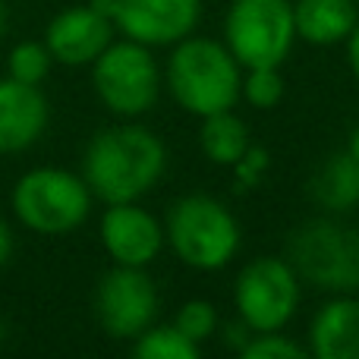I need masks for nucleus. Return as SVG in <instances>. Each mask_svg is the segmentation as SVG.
<instances>
[{
    "label": "nucleus",
    "instance_id": "nucleus-1",
    "mask_svg": "<svg viewBox=\"0 0 359 359\" xmlns=\"http://www.w3.org/2000/svg\"><path fill=\"white\" fill-rule=\"evenodd\" d=\"M168 168V149L151 130L136 123L95 133L82 158V180L104 205L139 202L155 189Z\"/></svg>",
    "mask_w": 359,
    "mask_h": 359
},
{
    "label": "nucleus",
    "instance_id": "nucleus-2",
    "mask_svg": "<svg viewBox=\"0 0 359 359\" xmlns=\"http://www.w3.org/2000/svg\"><path fill=\"white\" fill-rule=\"evenodd\" d=\"M174 101L192 117L233 111L243 88V67L227 44L211 38H183L174 44L164 69Z\"/></svg>",
    "mask_w": 359,
    "mask_h": 359
},
{
    "label": "nucleus",
    "instance_id": "nucleus-3",
    "mask_svg": "<svg viewBox=\"0 0 359 359\" xmlns=\"http://www.w3.org/2000/svg\"><path fill=\"white\" fill-rule=\"evenodd\" d=\"M164 240L183 265L196 271H221L240 252V224L224 202L192 192L170 205Z\"/></svg>",
    "mask_w": 359,
    "mask_h": 359
},
{
    "label": "nucleus",
    "instance_id": "nucleus-4",
    "mask_svg": "<svg viewBox=\"0 0 359 359\" xmlns=\"http://www.w3.org/2000/svg\"><path fill=\"white\" fill-rule=\"evenodd\" d=\"M92 189L82 177L63 168H35L13 186V215L41 236H63L82 227L92 211Z\"/></svg>",
    "mask_w": 359,
    "mask_h": 359
},
{
    "label": "nucleus",
    "instance_id": "nucleus-5",
    "mask_svg": "<svg viewBox=\"0 0 359 359\" xmlns=\"http://www.w3.org/2000/svg\"><path fill=\"white\" fill-rule=\"evenodd\" d=\"M287 262L299 280L318 290L353 293L359 290V230L328 217L306 221L287 243Z\"/></svg>",
    "mask_w": 359,
    "mask_h": 359
},
{
    "label": "nucleus",
    "instance_id": "nucleus-6",
    "mask_svg": "<svg viewBox=\"0 0 359 359\" xmlns=\"http://www.w3.org/2000/svg\"><path fill=\"white\" fill-rule=\"evenodd\" d=\"M297 41L290 0H230L224 44L243 69L284 67Z\"/></svg>",
    "mask_w": 359,
    "mask_h": 359
},
{
    "label": "nucleus",
    "instance_id": "nucleus-7",
    "mask_svg": "<svg viewBox=\"0 0 359 359\" xmlns=\"http://www.w3.org/2000/svg\"><path fill=\"white\" fill-rule=\"evenodd\" d=\"M92 82L101 104L117 117H142L161 92V69L151 48L139 41H111L92 63Z\"/></svg>",
    "mask_w": 359,
    "mask_h": 359
},
{
    "label": "nucleus",
    "instance_id": "nucleus-8",
    "mask_svg": "<svg viewBox=\"0 0 359 359\" xmlns=\"http://www.w3.org/2000/svg\"><path fill=\"white\" fill-rule=\"evenodd\" d=\"M299 274L280 255H262L243 265L233 284V306L252 334L280 331L299 309Z\"/></svg>",
    "mask_w": 359,
    "mask_h": 359
},
{
    "label": "nucleus",
    "instance_id": "nucleus-9",
    "mask_svg": "<svg viewBox=\"0 0 359 359\" xmlns=\"http://www.w3.org/2000/svg\"><path fill=\"white\" fill-rule=\"evenodd\" d=\"M158 316V290L145 268L114 265L95 290V318L104 334L136 341Z\"/></svg>",
    "mask_w": 359,
    "mask_h": 359
},
{
    "label": "nucleus",
    "instance_id": "nucleus-10",
    "mask_svg": "<svg viewBox=\"0 0 359 359\" xmlns=\"http://www.w3.org/2000/svg\"><path fill=\"white\" fill-rule=\"evenodd\" d=\"M202 0H117L114 25L145 48H170L196 32Z\"/></svg>",
    "mask_w": 359,
    "mask_h": 359
},
{
    "label": "nucleus",
    "instance_id": "nucleus-11",
    "mask_svg": "<svg viewBox=\"0 0 359 359\" xmlns=\"http://www.w3.org/2000/svg\"><path fill=\"white\" fill-rule=\"evenodd\" d=\"M101 246L114 259V265L145 268L158 259L164 246V227L151 211L139 208L136 202L107 205L101 215Z\"/></svg>",
    "mask_w": 359,
    "mask_h": 359
},
{
    "label": "nucleus",
    "instance_id": "nucleus-12",
    "mask_svg": "<svg viewBox=\"0 0 359 359\" xmlns=\"http://www.w3.org/2000/svg\"><path fill=\"white\" fill-rule=\"evenodd\" d=\"M114 32L117 25L88 4L69 6L48 22L44 44L50 57L63 67H86V63H95V57L114 41Z\"/></svg>",
    "mask_w": 359,
    "mask_h": 359
},
{
    "label": "nucleus",
    "instance_id": "nucleus-13",
    "mask_svg": "<svg viewBox=\"0 0 359 359\" xmlns=\"http://www.w3.org/2000/svg\"><path fill=\"white\" fill-rule=\"evenodd\" d=\"M50 107L41 86H25L16 79H0V155L25 151L48 130Z\"/></svg>",
    "mask_w": 359,
    "mask_h": 359
},
{
    "label": "nucleus",
    "instance_id": "nucleus-14",
    "mask_svg": "<svg viewBox=\"0 0 359 359\" xmlns=\"http://www.w3.org/2000/svg\"><path fill=\"white\" fill-rule=\"evenodd\" d=\"M309 353L318 359H359V299L334 293L309 322Z\"/></svg>",
    "mask_w": 359,
    "mask_h": 359
},
{
    "label": "nucleus",
    "instance_id": "nucleus-15",
    "mask_svg": "<svg viewBox=\"0 0 359 359\" xmlns=\"http://www.w3.org/2000/svg\"><path fill=\"white\" fill-rule=\"evenodd\" d=\"M297 38L316 48L344 44L359 22L356 0H297L293 4Z\"/></svg>",
    "mask_w": 359,
    "mask_h": 359
},
{
    "label": "nucleus",
    "instance_id": "nucleus-16",
    "mask_svg": "<svg viewBox=\"0 0 359 359\" xmlns=\"http://www.w3.org/2000/svg\"><path fill=\"white\" fill-rule=\"evenodd\" d=\"M309 192L325 211H350L359 205V161L350 151L328 155L309 180Z\"/></svg>",
    "mask_w": 359,
    "mask_h": 359
},
{
    "label": "nucleus",
    "instance_id": "nucleus-17",
    "mask_svg": "<svg viewBox=\"0 0 359 359\" xmlns=\"http://www.w3.org/2000/svg\"><path fill=\"white\" fill-rule=\"evenodd\" d=\"M198 145H202V155L217 168H236L246 158V151L252 149L249 126L233 111H217L211 117H202Z\"/></svg>",
    "mask_w": 359,
    "mask_h": 359
},
{
    "label": "nucleus",
    "instance_id": "nucleus-18",
    "mask_svg": "<svg viewBox=\"0 0 359 359\" xmlns=\"http://www.w3.org/2000/svg\"><path fill=\"white\" fill-rule=\"evenodd\" d=\"M133 353L139 359H198L202 347L183 334L174 322L170 325H149L133 341Z\"/></svg>",
    "mask_w": 359,
    "mask_h": 359
},
{
    "label": "nucleus",
    "instance_id": "nucleus-19",
    "mask_svg": "<svg viewBox=\"0 0 359 359\" xmlns=\"http://www.w3.org/2000/svg\"><path fill=\"white\" fill-rule=\"evenodd\" d=\"M287 95V82L280 76V67H255L243 69L240 98L249 101L255 111H274Z\"/></svg>",
    "mask_w": 359,
    "mask_h": 359
},
{
    "label": "nucleus",
    "instance_id": "nucleus-20",
    "mask_svg": "<svg viewBox=\"0 0 359 359\" xmlns=\"http://www.w3.org/2000/svg\"><path fill=\"white\" fill-rule=\"evenodd\" d=\"M50 57L48 44L41 41H22L10 50V60H6V69H10V79L25 82V86H41L50 73Z\"/></svg>",
    "mask_w": 359,
    "mask_h": 359
},
{
    "label": "nucleus",
    "instance_id": "nucleus-21",
    "mask_svg": "<svg viewBox=\"0 0 359 359\" xmlns=\"http://www.w3.org/2000/svg\"><path fill=\"white\" fill-rule=\"evenodd\" d=\"M174 325L189 337V341H196L198 347H202V344L211 341L217 331V312L208 299H186V303L177 309Z\"/></svg>",
    "mask_w": 359,
    "mask_h": 359
},
{
    "label": "nucleus",
    "instance_id": "nucleus-22",
    "mask_svg": "<svg viewBox=\"0 0 359 359\" xmlns=\"http://www.w3.org/2000/svg\"><path fill=\"white\" fill-rule=\"evenodd\" d=\"M240 353L246 359H306L309 350L299 347L290 337H284L280 331H262V334H249Z\"/></svg>",
    "mask_w": 359,
    "mask_h": 359
},
{
    "label": "nucleus",
    "instance_id": "nucleus-23",
    "mask_svg": "<svg viewBox=\"0 0 359 359\" xmlns=\"http://www.w3.org/2000/svg\"><path fill=\"white\" fill-rule=\"evenodd\" d=\"M344 44H347V63H350V69H353V76L359 82V22H356V29L350 32V38Z\"/></svg>",
    "mask_w": 359,
    "mask_h": 359
},
{
    "label": "nucleus",
    "instance_id": "nucleus-24",
    "mask_svg": "<svg viewBox=\"0 0 359 359\" xmlns=\"http://www.w3.org/2000/svg\"><path fill=\"white\" fill-rule=\"evenodd\" d=\"M10 255H13V233H10V227H6V221L0 217V265H6Z\"/></svg>",
    "mask_w": 359,
    "mask_h": 359
},
{
    "label": "nucleus",
    "instance_id": "nucleus-25",
    "mask_svg": "<svg viewBox=\"0 0 359 359\" xmlns=\"http://www.w3.org/2000/svg\"><path fill=\"white\" fill-rule=\"evenodd\" d=\"M88 6L92 10H98L101 16H107L114 22V13H117V0H88Z\"/></svg>",
    "mask_w": 359,
    "mask_h": 359
},
{
    "label": "nucleus",
    "instance_id": "nucleus-26",
    "mask_svg": "<svg viewBox=\"0 0 359 359\" xmlns=\"http://www.w3.org/2000/svg\"><path fill=\"white\" fill-rule=\"evenodd\" d=\"M347 151H350V155H353V158H356V161H359V126H356V130H353V133H350V142H347Z\"/></svg>",
    "mask_w": 359,
    "mask_h": 359
},
{
    "label": "nucleus",
    "instance_id": "nucleus-27",
    "mask_svg": "<svg viewBox=\"0 0 359 359\" xmlns=\"http://www.w3.org/2000/svg\"><path fill=\"white\" fill-rule=\"evenodd\" d=\"M4 25H6V10H4V4H0V35H4Z\"/></svg>",
    "mask_w": 359,
    "mask_h": 359
},
{
    "label": "nucleus",
    "instance_id": "nucleus-28",
    "mask_svg": "<svg viewBox=\"0 0 359 359\" xmlns=\"http://www.w3.org/2000/svg\"><path fill=\"white\" fill-rule=\"evenodd\" d=\"M4 337H6V331H4V322H0V347H4Z\"/></svg>",
    "mask_w": 359,
    "mask_h": 359
},
{
    "label": "nucleus",
    "instance_id": "nucleus-29",
    "mask_svg": "<svg viewBox=\"0 0 359 359\" xmlns=\"http://www.w3.org/2000/svg\"><path fill=\"white\" fill-rule=\"evenodd\" d=\"M356 4H359V0H356Z\"/></svg>",
    "mask_w": 359,
    "mask_h": 359
}]
</instances>
